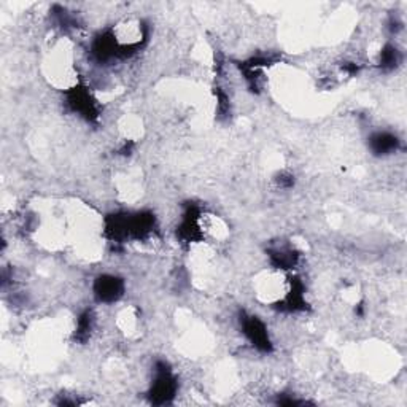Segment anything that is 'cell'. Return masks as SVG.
I'll return each mask as SVG.
<instances>
[{
  "mask_svg": "<svg viewBox=\"0 0 407 407\" xmlns=\"http://www.w3.org/2000/svg\"><path fill=\"white\" fill-rule=\"evenodd\" d=\"M244 326V333L250 341H252L253 345H256L260 350H269L271 349V342H269V336H267L266 326L261 323L256 317H247L242 321Z\"/></svg>",
  "mask_w": 407,
  "mask_h": 407,
  "instance_id": "2",
  "label": "cell"
},
{
  "mask_svg": "<svg viewBox=\"0 0 407 407\" xmlns=\"http://www.w3.org/2000/svg\"><path fill=\"white\" fill-rule=\"evenodd\" d=\"M398 63H399V51L394 47H392V45H388L381 56L382 67L383 69H394V67L398 65Z\"/></svg>",
  "mask_w": 407,
  "mask_h": 407,
  "instance_id": "5",
  "label": "cell"
},
{
  "mask_svg": "<svg viewBox=\"0 0 407 407\" xmlns=\"http://www.w3.org/2000/svg\"><path fill=\"white\" fill-rule=\"evenodd\" d=\"M156 371H158V376H156L150 397H152V401L156 404L169 403L175 397V378L172 377L166 365H159Z\"/></svg>",
  "mask_w": 407,
  "mask_h": 407,
  "instance_id": "1",
  "label": "cell"
},
{
  "mask_svg": "<svg viewBox=\"0 0 407 407\" xmlns=\"http://www.w3.org/2000/svg\"><path fill=\"white\" fill-rule=\"evenodd\" d=\"M94 292H96V296L99 301H104V303H113V301H116L121 296L122 283L120 278L111 277V276H104L97 278Z\"/></svg>",
  "mask_w": 407,
  "mask_h": 407,
  "instance_id": "3",
  "label": "cell"
},
{
  "mask_svg": "<svg viewBox=\"0 0 407 407\" xmlns=\"http://www.w3.org/2000/svg\"><path fill=\"white\" fill-rule=\"evenodd\" d=\"M371 145L372 150H374L377 154H387L390 152H393V150H397L398 138L387 132L376 134V136L371 138Z\"/></svg>",
  "mask_w": 407,
  "mask_h": 407,
  "instance_id": "4",
  "label": "cell"
}]
</instances>
